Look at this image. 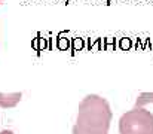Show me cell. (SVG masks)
Masks as SVG:
<instances>
[{
  "instance_id": "obj_1",
  "label": "cell",
  "mask_w": 153,
  "mask_h": 134,
  "mask_svg": "<svg viewBox=\"0 0 153 134\" xmlns=\"http://www.w3.org/2000/svg\"><path fill=\"white\" fill-rule=\"evenodd\" d=\"M111 119L108 101L98 94H88L79 103L73 134H108Z\"/></svg>"
},
{
  "instance_id": "obj_2",
  "label": "cell",
  "mask_w": 153,
  "mask_h": 134,
  "mask_svg": "<svg viewBox=\"0 0 153 134\" xmlns=\"http://www.w3.org/2000/svg\"><path fill=\"white\" fill-rule=\"evenodd\" d=\"M119 134H153V115L141 107H132L119 119Z\"/></svg>"
},
{
  "instance_id": "obj_3",
  "label": "cell",
  "mask_w": 153,
  "mask_h": 134,
  "mask_svg": "<svg viewBox=\"0 0 153 134\" xmlns=\"http://www.w3.org/2000/svg\"><path fill=\"white\" fill-rule=\"evenodd\" d=\"M21 98H22L21 92H0V107L12 109L21 101Z\"/></svg>"
},
{
  "instance_id": "obj_4",
  "label": "cell",
  "mask_w": 153,
  "mask_h": 134,
  "mask_svg": "<svg viewBox=\"0 0 153 134\" xmlns=\"http://www.w3.org/2000/svg\"><path fill=\"white\" fill-rule=\"evenodd\" d=\"M134 107L146 109L153 115V92H140L137 100H135V106Z\"/></svg>"
},
{
  "instance_id": "obj_5",
  "label": "cell",
  "mask_w": 153,
  "mask_h": 134,
  "mask_svg": "<svg viewBox=\"0 0 153 134\" xmlns=\"http://www.w3.org/2000/svg\"><path fill=\"white\" fill-rule=\"evenodd\" d=\"M0 134H15V133H13L12 130H1V131H0Z\"/></svg>"
}]
</instances>
